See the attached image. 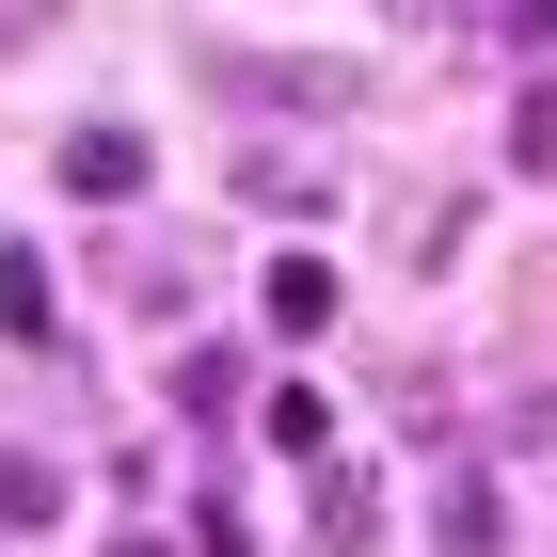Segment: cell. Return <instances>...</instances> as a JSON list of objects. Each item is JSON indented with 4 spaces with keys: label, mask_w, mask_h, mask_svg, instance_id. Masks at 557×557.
Returning <instances> with one entry per match:
<instances>
[{
    "label": "cell",
    "mask_w": 557,
    "mask_h": 557,
    "mask_svg": "<svg viewBox=\"0 0 557 557\" xmlns=\"http://www.w3.org/2000/svg\"><path fill=\"white\" fill-rule=\"evenodd\" d=\"M239 191H256V208H319V160H287V144H256V160H239Z\"/></svg>",
    "instance_id": "cell-8"
},
{
    "label": "cell",
    "mask_w": 557,
    "mask_h": 557,
    "mask_svg": "<svg viewBox=\"0 0 557 557\" xmlns=\"http://www.w3.org/2000/svg\"><path fill=\"white\" fill-rule=\"evenodd\" d=\"M510 160H525V175H557V81H525V112H510Z\"/></svg>",
    "instance_id": "cell-10"
},
{
    "label": "cell",
    "mask_w": 557,
    "mask_h": 557,
    "mask_svg": "<svg viewBox=\"0 0 557 557\" xmlns=\"http://www.w3.org/2000/svg\"><path fill=\"white\" fill-rule=\"evenodd\" d=\"M64 525V462L48 446H0V542H48Z\"/></svg>",
    "instance_id": "cell-3"
},
{
    "label": "cell",
    "mask_w": 557,
    "mask_h": 557,
    "mask_svg": "<svg viewBox=\"0 0 557 557\" xmlns=\"http://www.w3.org/2000/svg\"><path fill=\"white\" fill-rule=\"evenodd\" d=\"M48 33V0H0V48H33Z\"/></svg>",
    "instance_id": "cell-11"
},
{
    "label": "cell",
    "mask_w": 557,
    "mask_h": 557,
    "mask_svg": "<svg viewBox=\"0 0 557 557\" xmlns=\"http://www.w3.org/2000/svg\"><path fill=\"white\" fill-rule=\"evenodd\" d=\"M271 335H335V271H319V256H271Z\"/></svg>",
    "instance_id": "cell-4"
},
{
    "label": "cell",
    "mask_w": 557,
    "mask_h": 557,
    "mask_svg": "<svg viewBox=\"0 0 557 557\" xmlns=\"http://www.w3.org/2000/svg\"><path fill=\"white\" fill-rule=\"evenodd\" d=\"M144 175H160V160H144V128H64V191H81V208H128Z\"/></svg>",
    "instance_id": "cell-2"
},
{
    "label": "cell",
    "mask_w": 557,
    "mask_h": 557,
    "mask_svg": "<svg viewBox=\"0 0 557 557\" xmlns=\"http://www.w3.org/2000/svg\"><path fill=\"white\" fill-rule=\"evenodd\" d=\"M383 542V494H367V478H319V557H367Z\"/></svg>",
    "instance_id": "cell-5"
},
{
    "label": "cell",
    "mask_w": 557,
    "mask_h": 557,
    "mask_svg": "<svg viewBox=\"0 0 557 557\" xmlns=\"http://www.w3.org/2000/svg\"><path fill=\"white\" fill-rule=\"evenodd\" d=\"M430 525H446V557H494V542H510V510H494V478H446V510H430Z\"/></svg>",
    "instance_id": "cell-6"
},
{
    "label": "cell",
    "mask_w": 557,
    "mask_h": 557,
    "mask_svg": "<svg viewBox=\"0 0 557 557\" xmlns=\"http://www.w3.org/2000/svg\"><path fill=\"white\" fill-rule=\"evenodd\" d=\"M542 446H557V398H542Z\"/></svg>",
    "instance_id": "cell-12"
},
{
    "label": "cell",
    "mask_w": 557,
    "mask_h": 557,
    "mask_svg": "<svg viewBox=\"0 0 557 557\" xmlns=\"http://www.w3.org/2000/svg\"><path fill=\"white\" fill-rule=\"evenodd\" d=\"M208 81L239 112H350V64H271V48H208Z\"/></svg>",
    "instance_id": "cell-1"
},
{
    "label": "cell",
    "mask_w": 557,
    "mask_h": 557,
    "mask_svg": "<svg viewBox=\"0 0 557 557\" xmlns=\"http://www.w3.org/2000/svg\"><path fill=\"white\" fill-rule=\"evenodd\" d=\"M271 446H302V462H319V446H335V398H319V383H271Z\"/></svg>",
    "instance_id": "cell-7"
},
{
    "label": "cell",
    "mask_w": 557,
    "mask_h": 557,
    "mask_svg": "<svg viewBox=\"0 0 557 557\" xmlns=\"http://www.w3.org/2000/svg\"><path fill=\"white\" fill-rule=\"evenodd\" d=\"M0 335L48 350V271H33V256H0Z\"/></svg>",
    "instance_id": "cell-9"
},
{
    "label": "cell",
    "mask_w": 557,
    "mask_h": 557,
    "mask_svg": "<svg viewBox=\"0 0 557 557\" xmlns=\"http://www.w3.org/2000/svg\"><path fill=\"white\" fill-rule=\"evenodd\" d=\"M398 16H430V0H398Z\"/></svg>",
    "instance_id": "cell-13"
}]
</instances>
